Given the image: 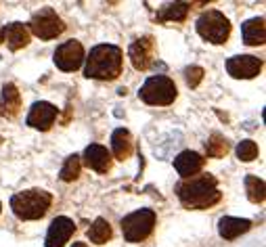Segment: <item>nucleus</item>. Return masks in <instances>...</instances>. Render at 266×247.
Instances as JSON below:
<instances>
[{"mask_svg": "<svg viewBox=\"0 0 266 247\" xmlns=\"http://www.w3.org/2000/svg\"><path fill=\"white\" fill-rule=\"evenodd\" d=\"M204 164H206V160L197 151H183L174 157V170L179 172L185 181L187 178H193L199 170L204 168Z\"/></svg>", "mask_w": 266, "mask_h": 247, "instance_id": "14", "label": "nucleus"}, {"mask_svg": "<svg viewBox=\"0 0 266 247\" xmlns=\"http://www.w3.org/2000/svg\"><path fill=\"white\" fill-rule=\"evenodd\" d=\"M84 61V47L78 40H68L57 47L55 51V65L61 72H76Z\"/></svg>", "mask_w": 266, "mask_h": 247, "instance_id": "8", "label": "nucleus"}, {"mask_svg": "<svg viewBox=\"0 0 266 247\" xmlns=\"http://www.w3.org/2000/svg\"><path fill=\"white\" fill-rule=\"evenodd\" d=\"M155 222H158V216H155V212L149 210V208H143V210H137V212L124 216L122 218L124 239L128 243H141V241H145L153 233Z\"/></svg>", "mask_w": 266, "mask_h": 247, "instance_id": "6", "label": "nucleus"}, {"mask_svg": "<svg viewBox=\"0 0 266 247\" xmlns=\"http://www.w3.org/2000/svg\"><path fill=\"white\" fill-rule=\"evenodd\" d=\"M88 239H91L93 243H97V245H105L109 239H112V235H114V231H112V224H109L105 218H97L95 222H93V227L88 229Z\"/></svg>", "mask_w": 266, "mask_h": 247, "instance_id": "21", "label": "nucleus"}, {"mask_svg": "<svg viewBox=\"0 0 266 247\" xmlns=\"http://www.w3.org/2000/svg\"><path fill=\"white\" fill-rule=\"evenodd\" d=\"M252 229V222L248 218H233V216H225L218 220V233L223 239L227 241H233L237 239L239 235L248 233Z\"/></svg>", "mask_w": 266, "mask_h": 247, "instance_id": "17", "label": "nucleus"}, {"mask_svg": "<svg viewBox=\"0 0 266 247\" xmlns=\"http://www.w3.org/2000/svg\"><path fill=\"white\" fill-rule=\"evenodd\" d=\"M112 151H114V157L120 160V162L128 160V157L132 155V134L126 128L114 130V134H112Z\"/></svg>", "mask_w": 266, "mask_h": 247, "instance_id": "19", "label": "nucleus"}, {"mask_svg": "<svg viewBox=\"0 0 266 247\" xmlns=\"http://www.w3.org/2000/svg\"><path fill=\"white\" fill-rule=\"evenodd\" d=\"M189 9H191V5L189 3H170V5H166L160 13H158V21H185L187 19V13H189Z\"/></svg>", "mask_w": 266, "mask_h": 247, "instance_id": "20", "label": "nucleus"}, {"mask_svg": "<svg viewBox=\"0 0 266 247\" xmlns=\"http://www.w3.org/2000/svg\"><path fill=\"white\" fill-rule=\"evenodd\" d=\"M84 164L99 174H107L112 170V153L103 145H88L84 149Z\"/></svg>", "mask_w": 266, "mask_h": 247, "instance_id": "13", "label": "nucleus"}, {"mask_svg": "<svg viewBox=\"0 0 266 247\" xmlns=\"http://www.w3.org/2000/svg\"><path fill=\"white\" fill-rule=\"evenodd\" d=\"M72 247H88V245H86V243H80V241H78V243H74Z\"/></svg>", "mask_w": 266, "mask_h": 247, "instance_id": "27", "label": "nucleus"}, {"mask_svg": "<svg viewBox=\"0 0 266 247\" xmlns=\"http://www.w3.org/2000/svg\"><path fill=\"white\" fill-rule=\"evenodd\" d=\"M0 44H3V34H0Z\"/></svg>", "mask_w": 266, "mask_h": 247, "instance_id": "28", "label": "nucleus"}, {"mask_svg": "<svg viewBox=\"0 0 266 247\" xmlns=\"http://www.w3.org/2000/svg\"><path fill=\"white\" fill-rule=\"evenodd\" d=\"M227 72L235 80H252L262 72V61L252 55H237L227 61Z\"/></svg>", "mask_w": 266, "mask_h": 247, "instance_id": "9", "label": "nucleus"}, {"mask_svg": "<svg viewBox=\"0 0 266 247\" xmlns=\"http://www.w3.org/2000/svg\"><path fill=\"white\" fill-rule=\"evenodd\" d=\"M57 120V107L49 101H36L26 118V124L36 130H49Z\"/></svg>", "mask_w": 266, "mask_h": 247, "instance_id": "10", "label": "nucleus"}, {"mask_svg": "<svg viewBox=\"0 0 266 247\" xmlns=\"http://www.w3.org/2000/svg\"><path fill=\"white\" fill-rule=\"evenodd\" d=\"M243 185H246V193H248V199L252 201V204H264V199H266V187H264L262 178L250 174V176H246Z\"/></svg>", "mask_w": 266, "mask_h": 247, "instance_id": "22", "label": "nucleus"}, {"mask_svg": "<svg viewBox=\"0 0 266 247\" xmlns=\"http://www.w3.org/2000/svg\"><path fill=\"white\" fill-rule=\"evenodd\" d=\"M0 34H3V40L7 42V47L11 51L26 49L28 44H30V30H28V26L19 24V21L5 26L3 30H0Z\"/></svg>", "mask_w": 266, "mask_h": 247, "instance_id": "15", "label": "nucleus"}, {"mask_svg": "<svg viewBox=\"0 0 266 247\" xmlns=\"http://www.w3.org/2000/svg\"><path fill=\"white\" fill-rule=\"evenodd\" d=\"M122 74V49L116 44H99L86 59L84 76L93 80H116Z\"/></svg>", "mask_w": 266, "mask_h": 247, "instance_id": "2", "label": "nucleus"}, {"mask_svg": "<svg viewBox=\"0 0 266 247\" xmlns=\"http://www.w3.org/2000/svg\"><path fill=\"white\" fill-rule=\"evenodd\" d=\"M235 153H237V157L241 162H254L256 157H258V145L254 143V141H241L239 145H237V149H235Z\"/></svg>", "mask_w": 266, "mask_h": 247, "instance_id": "25", "label": "nucleus"}, {"mask_svg": "<svg viewBox=\"0 0 266 247\" xmlns=\"http://www.w3.org/2000/svg\"><path fill=\"white\" fill-rule=\"evenodd\" d=\"M195 30L204 40H208L212 44H225L231 36V21L225 17V13L210 9L199 15Z\"/></svg>", "mask_w": 266, "mask_h": 247, "instance_id": "4", "label": "nucleus"}, {"mask_svg": "<svg viewBox=\"0 0 266 247\" xmlns=\"http://www.w3.org/2000/svg\"><path fill=\"white\" fill-rule=\"evenodd\" d=\"M153 51H155V44H153L151 36H143L130 44L128 57H130L132 65H135V70H139V72L149 70L153 63Z\"/></svg>", "mask_w": 266, "mask_h": 247, "instance_id": "12", "label": "nucleus"}, {"mask_svg": "<svg viewBox=\"0 0 266 247\" xmlns=\"http://www.w3.org/2000/svg\"><path fill=\"white\" fill-rule=\"evenodd\" d=\"M63 32H65V24H63V19L57 15L55 9L44 7V9H40V11H36L32 15L30 34L38 36L40 40H55Z\"/></svg>", "mask_w": 266, "mask_h": 247, "instance_id": "7", "label": "nucleus"}, {"mask_svg": "<svg viewBox=\"0 0 266 247\" xmlns=\"http://www.w3.org/2000/svg\"><path fill=\"white\" fill-rule=\"evenodd\" d=\"M241 38L243 44L248 47H262L266 40V28H264V17H252L241 26Z\"/></svg>", "mask_w": 266, "mask_h": 247, "instance_id": "16", "label": "nucleus"}, {"mask_svg": "<svg viewBox=\"0 0 266 247\" xmlns=\"http://www.w3.org/2000/svg\"><path fill=\"white\" fill-rule=\"evenodd\" d=\"M80 170H82V162L78 155H70L68 160H65L63 168L59 170V178L63 183H74L76 178L80 176Z\"/></svg>", "mask_w": 266, "mask_h": 247, "instance_id": "24", "label": "nucleus"}, {"mask_svg": "<svg viewBox=\"0 0 266 247\" xmlns=\"http://www.w3.org/2000/svg\"><path fill=\"white\" fill-rule=\"evenodd\" d=\"M76 231V224L72 218L68 216H57L53 222H51V227L47 231V239H44V245L47 247H63L65 243H68L72 239Z\"/></svg>", "mask_w": 266, "mask_h": 247, "instance_id": "11", "label": "nucleus"}, {"mask_svg": "<svg viewBox=\"0 0 266 247\" xmlns=\"http://www.w3.org/2000/svg\"><path fill=\"white\" fill-rule=\"evenodd\" d=\"M21 109V95L15 84H5L0 93V116L3 118H15Z\"/></svg>", "mask_w": 266, "mask_h": 247, "instance_id": "18", "label": "nucleus"}, {"mask_svg": "<svg viewBox=\"0 0 266 247\" xmlns=\"http://www.w3.org/2000/svg\"><path fill=\"white\" fill-rule=\"evenodd\" d=\"M179 97L174 80H170L168 76H151L139 91V99L145 101L147 105H170L174 103V99Z\"/></svg>", "mask_w": 266, "mask_h": 247, "instance_id": "5", "label": "nucleus"}, {"mask_svg": "<svg viewBox=\"0 0 266 247\" xmlns=\"http://www.w3.org/2000/svg\"><path fill=\"white\" fill-rule=\"evenodd\" d=\"M176 195L187 210H208L223 199V193L218 191V181L212 174L187 178L176 187Z\"/></svg>", "mask_w": 266, "mask_h": 247, "instance_id": "1", "label": "nucleus"}, {"mask_svg": "<svg viewBox=\"0 0 266 247\" xmlns=\"http://www.w3.org/2000/svg\"><path fill=\"white\" fill-rule=\"evenodd\" d=\"M185 80H187V84L191 88H197L199 82L204 80V70H202V67H197V65L187 67V70H185Z\"/></svg>", "mask_w": 266, "mask_h": 247, "instance_id": "26", "label": "nucleus"}, {"mask_svg": "<svg viewBox=\"0 0 266 247\" xmlns=\"http://www.w3.org/2000/svg\"><path fill=\"white\" fill-rule=\"evenodd\" d=\"M0 210H3V204H0Z\"/></svg>", "mask_w": 266, "mask_h": 247, "instance_id": "29", "label": "nucleus"}, {"mask_svg": "<svg viewBox=\"0 0 266 247\" xmlns=\"http://www.w3.org/2000/svg\"><path fill=\"white\" fill-rule=\"evenodd\" d=\"M206 153H208V157H216V160L218 157H225L229 153V141L223 137V134L214 132L206 143Z\"/></svg>", "mask_w": 266, "mask_h": 247, "instance_id": "23", "label": "nucleus"}, {"mask_svg": "<svg viewBox=\"0 0 266 247\" xmlns=\"http://www.w3.org/2000/svg\"><path fill=\"white\" fill-rule=\"evenodd\" d=\"M53 204L51 193L42 191V189H30V191H21L11 197V210L17 218L21 220H38L49 212Z\"/></svg>", "mask_w": 266, "mask_h": 247, "instance_id": "3", "label": "nucleus"}]
</instances>
